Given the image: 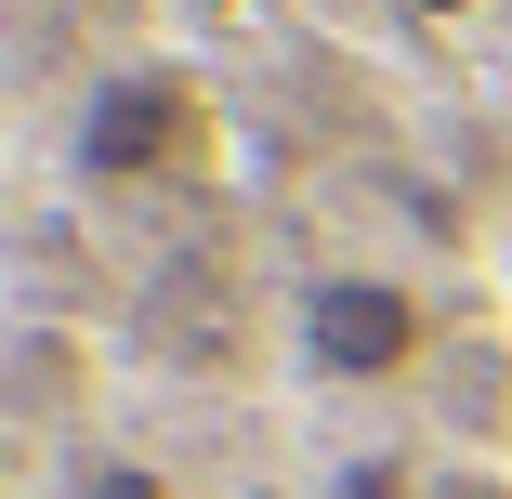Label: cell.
<instances>
[{"label":"cell","instance_id":"1","mask_svg":"<svg viewBox=\"0 0 512 499\" xmlns=\"http://www.w3.org/2000/svg\"><path fill=\"white\" fill-rule=\"evenodd\" d=\"M289 342H302V368H316V381L381 394V381H407V368L434 355V303H421L407 276H381V263H329V276H302Z\"/></svg>","mask_w":512,"mask_h":499},{"label":"cell","instance_id":"2","mask_svg":"<svg viewBox=\"0 0 512 499\" xmlns=\"http://www.w3.org/2000/svg\"><path fill=\"white\" fill-rule=\"evenodd\" d=\"M197 145H211V106H197L184 66H119L79 106V171L92 184H171Z\"/></svg>","mask_w":512,"mask_h":499},{"label":"cell","instance_id":"3","mask_svg":"<svg viewBox=\"0 0 512 499\" xmlns=\"http://www.w3.org/2000/svg\"><path fill=\"white\" fill-rule=\"evenodd\" d=\"M329 499H421V460H407V447H381V460H342V473H329Z\"/></svg>","mask_w":512,"mask_h":499},{"label":"cell","instance_id":"4","mask_svg":"<svg viewBox=\"0 0 512 499\" xmlns=\"http://www.w3.org/2000/svg\"><path fill=\"white\" fill-rule=\"evenodd\" d=\"M79 499H171V486H158L145 460H92V473H79Z\"/></svg>","mask_w":512,"mask_h":499},{"label":"cell","instance_id":"5","mask_svg":"<svg viewBox=\"0 0 512 499\" xmlns=\"http://www.w3.org/2000/svg\"><path fill=\"white\" fill-rule=\"evenodd\" d=\"M407 14H434V27H447V14H486V0H407Z\"/></svg>","mask_w":512,"mask_h":499}]
</instances>
